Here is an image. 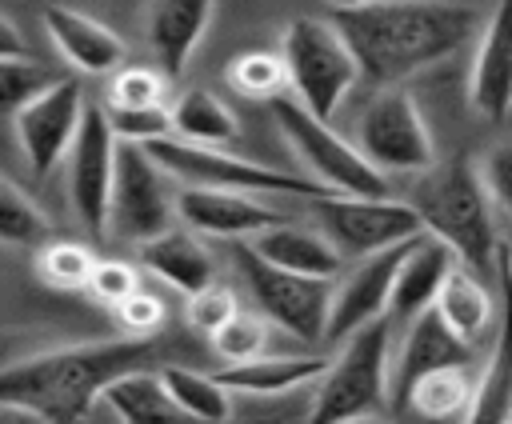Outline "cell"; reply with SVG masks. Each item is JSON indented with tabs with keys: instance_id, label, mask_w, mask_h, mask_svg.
<instances>
[{
	"instance_id": "22",
	"label": "cell",
	"mask_w": 512,
	"mask_h": 424,
	"mask_svg": "<svg viewBox=\"0 0 512 424\" xmlns=\"http://www.w3.org/2000/svg\"><path fill=\"white\" fill-rule=\"evenodd\" d=\"M140 264H144L152 276H160V280H168L172 288H180L184 296H192V292H200L204 284L216 280V260H212V252H208V248L200 244V236L188 232V228H164V232H156L152 240H144V244H140Z\"/></svg>"
},
{
	"instance_id": "33",
	"label": "cell",
	"mask_w": 512,
	"mask_h": 424,
	"mask_svg": "<svg viewBox=\"0 0 512 424\" xmlns=\"http://www.w3.org/2000/svg\"><path fill=\"white\" fill-rule=\"evenodd\" d=\"M208 340H212V352H216L224 364H240V360H252V356L264 352V344H268V324H264L260 316L236 308Z\"/></svg>"
},
{
	"instance_id": "20",
	"label": "cell",
	"mask_w": 512,
	"mask_h": 424,
	"mask_svg": "<svg viewBox=\"0 0 512 424\" xmlns=\"http://www.w3.org/2000/svg\"><path fill=\"white\" fill-rule=\"evenodd\" d=\"M260 260L284 268V272H296V276H316V280H336L344 260L336 256V248L308 224H292V220H280V224H268L260 228L256 236L244 240Z\"/></svg>"
},
{
	"instance_id": "32",
	"label": "cell",
	"mask_w": 512,
	"mask_h": 424,
	"mask_svg": "<svg viewBox=\"0 0 512 424\" xmlns=\"http://www.w3.org/2000/svg\"><path fill=\"white\" fill-rule=\"evenodd\" d=\"M228 84L248 100H276L288 92L284 64L276 52H240L228 64Z\"/></svg>"
},
{
	"instance_id": "13",
	"label": "cell",
	"mask_w": 512,
	"mask_h": 424,
	"mask_svg": "<svg viewBox=\"0 0 512 424\" xmlns=\"http://www.w3.org/2000/svg\"><path fill=\"white\" fill-rule=\"evenodd\" d=\"M80 112H84L80 84L76 80H52L40 96H32L12 116L16 144L24 148V160H28L36 180H44L68 156V144L76 136V124H80Z\"/></svg>"
},
{
	"instance_id": "36",
	"label": "cell",
	"mask_w": 512,
	"mask_h": 424,
	"mask_svg": "<svg viewBox=\"0 0 512 424\" xmlns=\"http://www.w3.org/2000/svg\"><path fill=\"white\" fill-rule=\"evenodd\" d=\"M108 116V132L116 136V144H148L156 136H168V108L152 104V108H104Z\"/></svg>"
},
{
	"instance_id": "29",
	"label": "cell",
	"mask_w": 512,
	"mask_h": 424,
	"mask_svg": "<svg viewBox=\"0 0 512 424\" xmlns=\"http://www.w3.org/2000/svg\"><path fill=\"white\" fill-rule=\"evenodd\" d=\"M460 424H512V404H508V348H504V340L492 344V356H488L480 380H472V396H468V408H464Z\"/></svg>"
},
{
	"instance_id": "3",
	"label": "cell",
	"mask_w": 512,
	"mask_h": 424,
	"mask_svg": "<svg viewBox=\"0 0 512 424\" xmlns=\"http://www.w3.org/2000/svg\"><path fill=\"white\" fill-rule=\"evenodd\" d=\"M404 204L416 212L420 228L452 252L456 264L472 268L476 276L496 264V212L468 156H452L448 164H432L428 172H420Z\"/></svg>"
},
{
	"instance_id": "37",
	"label": "cell",
	"mask_w": 512,
	"mask_h": 424,
	"mask_svg": "<svg viewBox=\"0 0 512 424\" xmlns=\"http://www.w3.org/2000/svg\"><path fill=\"white\" fill-rule=\"evenodd\" d=\"M236 312V296H232V288H224V284H204L200 292H192L188 296V324L200 332V336H212L228 316Z\"/></svg>"
},
{
	"instance_id": "44",
	"label": "cell",
	"mask_w": 512,
	"mask_h": 424,
	"mask_svg": "<svg viewBox=\"0 0 512 424\" xmlns=\"http://www.w3.org/2000/svg\"><path fill=\"white\" fill-rule=\"evenodd\" d=\"M352 4H368V0H328V8H352Z\"/></svg>"
},
{
	"instance_id": "31",
	"label": "cell",
	"mask_w": 512,
	"mask_h": 424,
	"mask_svg": "<svg viewBox=\"0 0 512 424\" xmlns=\"http://www.w3.org/2000/svg\"><path fill=\"white\" fill-rule=\"evenodd\" d=\"M48 236V216L44 208L24 192L16 188L12 180L0 176V244H12V248H32Z\"/></svg>"
},
{
	"instance_id": "23",
	"label": "cell",
	"mask_w": 512,
	"mask_h": 424,
	"mask_svg": "<svg viewBox=\"0 0 512 424\" xmlns=\"http://www.w3.org/2000/svg\"><path fill=\"white\" fill-rule=\"evenodd\" d=\"M432 308H436V316L448 324V332L456 340H464L468 348H476V340L492 324L496 300H492L484 276H476L472 268H464V264L452 260L448 272H444V280H440V288H436V296H432Z\"/></svg>"
},
{
	"instance_id": "38",
	"label": "cell",
	"mask_w": 512,
	"mask_h": 424,
	"mask_svg": "<svg viewBox=\"0 0 512 424\" xmlns=\"http://www.w3.org/2000/svg\"><path fill=\"white\" fill-rule=\"evenodd\" d=\"M112 312H116V324L124 328V336H156L164 328V300H156L144 288H136L120 304H112Z\"/></svg>"
},
{
	"instance_id": "43",
	"label": "cell",
	"mask_w": 512,
	"mask_h": 424,
	"mask_svg": "<svg viewBox=\"0 0 512 424\" xmlns=\"http://www.w3.org/2000/svg\"><path fill=\"white\" fill-rule=\"evenodd\" d=\"M344 424H392V420H384L380 412H372V416H356V420H344Z\"/></svg>"
},
{
	"instance_id": "11",
	"label": "cell",
	"mask_w": 512,
	"mask_h": 424,
	"mask_svg": "<svg viewBox=\"0 0 512 424\" xmlns=\"http://www.w3.org/2000/svg\"><path fill=\"white\" fill-rule=\"evenodd\" d=\"M232 260H236V268H240L256 308L272 324H280L284 332H292L304 344L324 340V316H328V288H332V280L284 272V268L260 260L244 240H236Z\"/></svg>"
},
{
	"instance_id": "42",
	"label": "cell",
	"mask_w": 512,
	"mask_h": 424,
	"mask_svg": "<svg viewBox=\"0 0 512 424\" xmlns=\"http://www.w3.org/2000/svg\"><path fill=\"white\" fill-rule=\"evenodd\" d=\"M0 424H40V416H32L28 408H16V404H0Z\"/></svg>"
},
{
	"instance_id": "12",
	"label": "cell",
	"mask_w": 512,
	"mask_h": 424,
	"mask_svg": "<svg viewBox=\"0 0 512 424\" xmlns=\"http://www.w3.org/2000/svg\"><path fill=\"white\" fill-rule=\"evenodd\" d=\"M112 156H116V136L108 132L104 104H84L76 136L68 144V196H72V208H76L80 224L92 236H104Z\"/></svg>"
},
{
	"instance_id": "16",
	"label": "cell",
	"mask_w": 512,
	"mask_h": 424,
	"mask_svg": "<svg viewBox=\"0 0 512 424\" xmlns=\"http://www.w3.org/2000/svg\"><path fill=\"white\" fill-rule=\"evenodd\" d=\"M468 108L492 124L508 120L512 108V56H508V4L500 0L496 12L476 32V56L468 76Z\"/></svg>"
},
{
	"instance_id": "18",
	"label": "cell",
	"mask_w": 512,
	"mask_h": 424,
	"mask_svg": "<svg viewBox=\"0 0 512 424\" xmlns=\"http://www.w3.org/2000/svg\"><path fill=\"white\" fill-rule=\"evenodd\" d=\"M212 4L216 0H152L148 4L144 28H148V44H152V56L164 80L184 76L196 44L208 32Z\"/></svg>"
},
{
	"instance_id": "40",
	"label": "cell",
	"mask_w": 512,
	"mask_h": 424,
	"mask_svg": "<svg viewBox=\"0 0 512 424\" xmlns=\"http://www.w3.org/2000/svg\"><path fill=\"white\" fill-rule=\"evenodd\" d=\"M476 172H480V184H484V192H488L492 212L504 220V216H508V148L496 144L492 156H488Z\"/></svg>"
},
{
	"instance_id": "21",
	"label": "cell",
	"mask_w": 512,
	"mask_h": 424,
	"mask_svg": "<svg viewBox=\"0 0 512 424\" xmlns=\"http://www.w3.org/2000/svg\"><path fill=\"white\" fill-rule=\"evenodd\" d=\"M44 28H48L56 52L68 64H76L80 72L104 76V72L120 68V60H124V40L108 24H100L76 8H60V4L44 8Z\"/></svg>"
},
{
	"instance_id": "4",
	"label": "cell",
	"mask_w": 512,
	"mask_h": 424,
	"mask_svg": "<svg viewBox=\"0 0 512 424\" xmlns=\"http://www.w3.org/2000/svg\"><path fill=\"white\" fill-rule=\"evenodd\" d=\"M388 340V316H376L364 328H356L344 340L340 356L324 364V380L304 424H344L380 412V404L388 400Z\"/></svg>"
},
{
	"instance_id": "5",
	"label": "cell",
	"mask_w": 512,
	"mask_h": 424,
	"mask_svg": "<svg viewBox=\"0 0 512 424\" xmlns=\"http://www.w3.org/2000/svg\"><path fill=\"white\" fill-rule=\"evenodd\" d=\"M276 56L284 64V84H292V100L316 120H332L344 96L360 84L344 40L320 16H296L280 36Z\"/></svg>"
},
{
	"instance_id": "19",
	"label": "cell",
	"mask_w": 512,
	"mask_h": 424,
	"mask_svg": "<svg viewBox=\"0 0 512 424\" xmlns=\"http://www.w3.org/2000/svg\"><path fill=\"white\" fill-rule=\"evenodd\" d=\"M448 264H452V252L436 236H428V232L412 236L396 264V276H392V292H388V308H384L388 324H408L416 312L432 308V296H436Z\"/></svg>"
},
{
	"instance_id": "7",
	"label": "cell",
	"mask_w": 512,
	"mask_h": 424,
	"mask_svg": "<svg viewBox=\"0 0 512 424\" xmlns=\"http://www.w3.org/2000/svg\"><path fill=\"white\" fill-rule=\"evenodd\" d=\"M272 116L284 132V140L296 148V156L308 164L312 180L324 192H340V196H388V180L344 140L328 128V120L308 116L292 96H276L268 100Z\"/></svg>"
},
{
	"instance_id": "17",
	"label": "cell",
	"mask_w": 512,
	"mask_h": 424,
	"mask_svg": "<svg viewBox=\"0 0 512 424\" xmlns=\"http://www.w3.org/2000/svg\"><path fill=\"white\" fill-rule=\"evenodd\" d=\"M468 360H472V348L448 332V324L436 316V308H424V312H416L408 320L404 340H400V352H396V364L388 368V400L400 404L404 392L424 372L448 368V364H468Z\"/></svg>"
},
{
	"instance_id": "35",
	"label": "cell",
	"mask_w": 512,
	"mask_h": 424,
	"mask_svg": "<svg viewBox=\"0 0 512 424\" xmlns=\"http://www.w3.org/2000/svg\"><path fill=\"white\" fill-rule=\"evenodd\" d=\"M168 80L152 68H120L108 80V104L104 108H152L164 104Z\"/></svg>"
},
{
	"instance_id": "15",
	"label": "cell",
	"mask_w": 512,
	"mask_h": 424,
	"mask_svg": "<svg viewBox=\"0 0 512 424\" xmlns=\"http://www.w3.org/2000/svg\"><path fill=\"white\" fill-rule=\"evenodd\" d=\"M172 208L188 224V232L224 236V240H248L260 228L288 220L284 212L252 200L248 192H228V188H188V184H180L172 192Z\"/></svg>"
},
{
	"instance_id": "30",
	"label": "cell",
	"mask_w": 512,
	"mask_h": 424,
	"mask_svg": "<svg viewBox=\"0 0 512 424\" xmlns=\"http://www.w3.org/2000/svg\"><path fill=\"white\" fill-rule=\"evenodd\" d=\"M96 268V256L80 240H40L36 252V276L56 292H84L88 276Z\"/></svg>"
},
{
	"instance_id": "41",
	"label": "cell",
	"mask_w": 512,
	"mask_h": 424,
	"mask_svg": "<svg viewBox=\"0 0 512 424\" xmlns=\"http://www.w3.org/2000/svg\"><path fill=\"white\" fill-rule=\"evenodd\" d=\"M4 56H28V48H24L20 28L0 12V60H4Z\"/></svg>"
},
{
	"instance_id": "10",
	"label": "cell",
	"mask_w": 512,
	"mask_h": 424,
	"mask_svg": "<svg viewBox=\"0 0 512 424\" xmlns=\"http://www.w3.org/2000/svg\"><path fill=\"white\" fill-rule=\"evenodd\" d=\"M172 220H176V208H172L168 176L156 168V160L140 144H116L104 232L144 244L156 232L172 228Z\"/></svg>"
},
{
	"instance_id": "34",
	"label": "cell",
	"mask_w": 512,
	"mask_h": 424,
	"mask_svg": "<svg viewBox=\"0 0 512 424\" xmlns=\"http://www.w3.org/2000/svg\"><path fill=\"white\" fill-rule=\"evenodd\" d=\"M56 76L28 60V56H4L0 60V116H16L32 96H40Z\"/></svg>"
},
{
	"instance_id": "2",
	"label": "cell",
	"mask_w": 512,
	"mask_h": 424,
	"mask_svg": "<svg viewBox=\"0 0 512 424\" xmlns=\"http://www.w3.org/2000/svg\"><path fill=\"white\" fill-rule=\"evenodd\" d=\"M188 352H196V344H180L160 332L36 352L0 368V404L28 408L40 416V424H76L88 420V408L116 376L156 372L160 364H172Z\"/></svg>"
},
{
	"instance_id": "27",
	"label": "cell",
	"mask_w": 512,
	"mask_h": 424,
	"mask_svg": "<svg viewBox=\"0 0 512 424\" xmlns=\"http://www.w3.org/2000/svg\"><path fill=\"white\" fill-rule=\"evenodd\" d=\"M156 380L168 392V400L180 412H188L192 420H200V424H232V392L212 372L184 368V364L172 360V364L156 368Z\"/></svg>"
},
{
	"instance_id": "25",
	"label": "cell",
	"mask_w": 512,
	"mask_h": 424,
	"mask_svg": "<svg viewBox=\"0 0 512 424\" xmlns=\"http://www.w3.org/2000/svg\"><path fill=\"white\" fill-rule=\"evenodd\" d=\"M328 360L320 356H252L240 364H224V372H212L228 392H248V396H276L296 384H308L312 376L324 372Z\"/></svg>"
},
{
	"instance_id": "9",
	"label": "cell",
	"mask_w": 512,
	"mask_h": 424,
	"mask_svg": "<svg viewBox=\"0 0 512 424\" xmlns=\"http://www.w3.org/2000/svg\"><path fill=\"white\" fill-rule=\"evenodd\" d=\"M380 176H420L436 164L428 124L404 88H376L364 104L352 144Z\"/></svg>"
},
{
	"instance_id": "39",
	"label": "cell",
	"mask_w": 512,
	"mask_h": 424,
	"mask_svg": "<svg viewBox=\"0 0 512 424\" xmlns=\"http://www.w3.org/2000/svg\"><path fill=\"white\" fill-rule=\"evenodd\" d=\"M140 288V276H136V268L132 264H124V260H96V268H92V276H88V292L100 300V304H120L124 296H132Z\"/></svg>"
},
{
	"instance_id": "8",
	"label": "cell",
	"mask_w": 512,
	"mask_h": 424,
	"mask_svg": "<svg viewBox=\"0 0 512 424\" xmlns=\"http://www.w3.org/2000/svg\"><path fill=\"white\" fill-rule=\"evenodd\" d=\"M312 220H316V232L336 248V256L344 264L372 256V252H384V248L404 244V240L424 232L416 212L392 196L324 192V196H312Z\"/></svg>"
},
{
	"instance_id": "26",
	"label": "cell",
	"mask_w": 512,
	"mask_h": 424,
	"mask_svg": "<svg viewBox=\"0 0 512 424\" xmlns=\"http://www.w3.org/2000/svg\"><path fill=\"white\" fill-rule=\"evenodd\" d=\"M168 124L176 140L184 144H204V148H224L240 136L236 112L212 92V88H188L180 100L168 108Z\"/></svg>"
},
{
	"instance_id": "45",
	"label": "cell",
	"mask_w": 512,
	"mask_h": 424,
	"mask_svg": "<svg viewBox=\"0 0 512 424\" xmlns=\"http://www.w3.org/2000/svg\"><path fill=\"white\" fill-rule=\"evenodd\" d=\"M76 424H88V420H76Z\"/></svg>"
},
{
	"instance_id": "28",
	"label": "cell",
	"mask_w": 512,
	"mask_h": 424,
	"mask_svg": "<svg viewBox=\"0 0 512 424\" xmlns=\"http://www.w3.org/2000/svg\"><path fill=\"white\" fill-rule=\"evenodd\" d=\"M472 396V376L468 364H448V368H432L424 372L400 400V408L416 412L424 424H456L468 408Z\"/></svg>"
},
{
	"instance_id": "6",
	"label": "cell",
	"mask_w": 512,
	"mask_h": 424,
	"mask_svg": "<svg viewBox=\"0 0 512 424\" xmlns=\"http://www.w3.org/2000/svg\"><path fill=\"white\" fill-rule=\"evenodd\" d=\"M156 168L188 188H228V192H296V196H324V188L316 180H300V176H288L280 168H268V164H256V160H244V156H232L224 148H204V144H184L176 140L172 132L168 136H156L148 144H140Z\"/></svg>"
},
{
	"instance_id": "14",
	"label": "cell",
	"mask_w": 512,
	"mask_h": 424,
	"mask_svg": "<svg viewBox=\"0 0 512 424\" xmlns=\"http://www.w3.org/2000/svg\"><path fill=\"white\" fill-rule=\"evenodd\" d=\"M404 248H408V240L392 244L384 252L360 256V260H352V268L340 280H332L328 316H324V340H348L356 328H364L368 320L384 316L388 292H392V276H396V264H400Z\"/></svg>"
},
{
	"instance_id": "24",
	"label": "cell",
	"mask_w": 512,
	"mask_h": 424,
	"mask_svg": "<svg viewBox=\"0 0 512 424\" xmlns=\"http://www.w3.org/2000/svg\"><path fill=\"white\" fill-rule=\"evenodd\" d=\"M100 400L116 412L120 424H200L192 420L188 412H180L168 392L160 388L156 372H128V376H116ZM244 424H272V420H244Z\"/></svg>"
},
{
	"instance_id": "1",
	"label": "cell",
	"mask_w": 512,
	"mask_h": 424,
	"mask_svg": "<svg viewBox=\"0 0 512 424\" xmlns=\"http://www.w3.org/2000/svg\"><path fill=\"white\" fill-rule=\"evenodd\" d=\"M324 20L344 40L356 76L372 88H400L408 76L472 44L484 24L472 4L456 0H368L328 8Z\"/></svg>"
}]
</instances>
